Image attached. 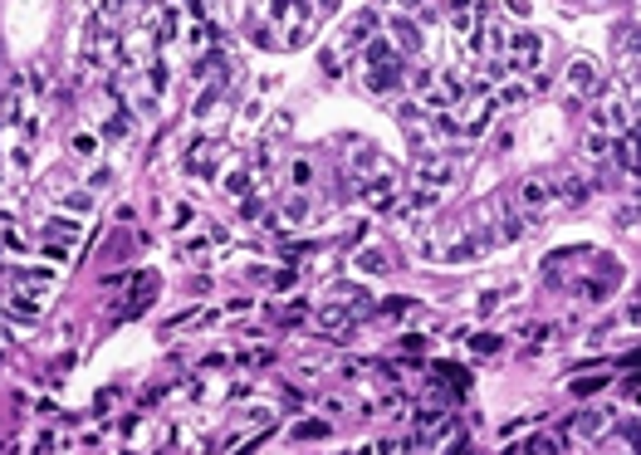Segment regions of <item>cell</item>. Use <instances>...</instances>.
<instances>
[{
	"mask_svg": "<svg viewBox=\"0 0 641 455\" xmlns=\"http://www.w3.org/2000/svg\"><path fill=\"white\" fill-rule=\"evenodd\" d=\"M504 59H509L514 74H539V64H544V35L539 30H514Z\"/></svg>",
	"mask_w": 641,
	"mask_h": 455,
	"instance_id": "obj_1",
	"label": "cell"
},
{
	"mask_svg": "<svg viewBox=\"0 0 641 455\" xmlns=\"http://www.w3.org/2000/svg\"><path fill=\"white\" fill-rule=\"evenodd\" d=\"M514 201H519V215H524L529 225H539V220L549 215V206H553V186H549V177H529V182H519Z\"/></svg>",
	"mask_w": 641,
	"mask_h": 455,
	"instance_id": "obj_2",
	"label": "cell"
},
{
	"mask_svg": "<svg viewBox=\"0 0 641 455\" xmlns=\"http://www.w3.org/2000/svg\"><path fill=\"white\" fill-rule=\"evenodd\" d=\"M416 182H421L426 191H451V186L460 182V166H455L451 157H436V162L421 157V162H416Z\"/></svg>",
	"mask_w": 641,
	"mask_h": 455,
	"instance_id": "obj_3",
	"label": "cell"
},
{
	"mask_svg": "<svg viewBox=\"0 0 641 455\" xmlns=\"http://www.w3.org/2000/svg\"><path fill=\"white\" fill-rule=\"evenodd\" d=\"M568 88H573V103H582V98H598L607 84H602V74H598L593 59H573L568 64Z\"/></svg>",
	"mask_w": 641,
	"mask_h": 455,
	"instance_id": "obj_4",
	"label": "cell"
},
{
	"mask_svg": "<svg viewBox=\"0 0 641 455\" xmlns=\"http://www.w3.org/2000/svg\"><path fill=\"white\" fill-rule=\"evenodd\" d=\"M549 186H553V196H563L568 206H582L587 196H593V182H587L582 172H573V166H558V172L549 177Z\"/></svg>",
	"mask_w": 641,
	"mask_h": 455,
	"instance_id": "obj_5",
	"label": "cell"
},
{
	"mask_svg": "<svg viewBox=\"0 0 641 455\" xmlns=\"http://www.w3.org/2000/svg\"><path fill=\"white\" fill-rule=\"evenodd\" d=\"M152 294H157V274H152V269H137V274H132V299L123 304V318H137V313L152 304Z\"/></svg>",
	"mask_w": 641,
	"mask_h": 455,
	"instance_id": "obj_6",
	"label": "cell"
},
{
	"mask_svg": "<svg viewBox=\"0 0 641 455\" xmlns=\"http://www.w3.org/2000/svg\"><path fill=\"white\" fill-rule=\"evenodd\" d=\"M362 84H367V93H402V59L397 64H372Z\"/></svg>",
	"mask_w": 641,
	"mask_h": 455,
	"instance_id": "obj_7",
	"label": "cell"
},
{
	"mask_svg": "<svg viewBox=\"0 0 641 455\" xmlns=\"http://www.w3.org/2000/svg\"><path fill=\"white\" fill-rule=\"evenodd\" d=\"M392 39H397V49H406V54H421V30L406 20V15H392Z\"/></svg>",
	"mask_w": 641,
	"mask_h": 455,
	"instance_id": "obj_8",
	"label": "cell"
},
{
	"mask_svg": "<svg viewBox=\"0 0 641 455\" xmlns=\"http://www.w3.org/2000/svg\"><path fill=\"white\" fill-rule=\"evenodd\" d=\"M357 313L353 309H343V304H328V309H318V328H324V333H343L348 323H353Z\"/></svg>",
	"mask_w": 641,
	"mask_h": 455,
	"instance_id": "obj_9",
	"label": "cell"
},
{
	"mask_svg": "<svg viewBox=\"0 0 641 455\" xmlns=\"http://www.w3.org/2000/svg\"><path fill=\"white\" fill-rule=\"evenodd\" d=\"M362 59H367V64H397L402 54H397L392 39H367V44H362Z\"/></svg>",
	"mask_w": 641,
	"mask_h": 455,
	"instance_id": "obj_10",
	"label": "cell"
},
{
	"mask_svg": "<svg viewBox=\"0 0 641 455\" xmlns=\"http://www.w3.org/2000/svg\"><path fill=\"white\" fill-rule=\"evenodd\" d=\"M372 30H377V15H372V10H362L353 25H348V49H357V44H367L372 39Z\"/></svg>",
	"mask_w": 641,
	"mask_h": 455,
	"instance_id": "obj_11",
	"label": "cell"
},
{
	"mask_svg": "<svg viewBox=\"0 0 641 455\" xmlns=\"http://www.w3.org/2000/svg\"><path fill=\"white\" fill-rule=\"evenodd\" d=\"M103 137H108V142H123V137H132V113H128V108H118L113 118L103 123Z\"/></svg>",
	"mask_w": 641,
	"mask_h": 455,
	"instance_id": "obj_12",
	"label": "cell"
},
{
	"mask_svg": "<svg viewBox=\"0 0 641 455\" xmlns=\"http://www.w3.org/2000/svg\"><path fill=\"white\" fill-rule=\"evenodd\" d=\"M431 377L451 382V387H455V396H465V391H470V372H465V367H455V362H436V372H431Z\"/></svg>",
	"mask_w": 641,
	"mask_h": 455,
	"instance_id": "obj_13",
	"label": "cell"
},
{
	"mask_svg": "<svg viewBox=\"0 0 641 455\" xmlns=\"http://www.w3.org/2000/svg\"><path fill=\"white\" fill-rule=\"evenodd\" d=\"M573 426H578V436H582V441H593V436H602V426H607V412H602V407H593V412H582Z\"/></svg>",
	"mask_w": 641,
	"mask_h": 455,
	"instance_id": "obj_14",
	"label": "cell"
},
{
	"mask_svg": "<svg viewBox=\"0 0 641 455\" xmlns=\"http://www.w3.org/2000/svg\"><path fill=\"white\" fill-rule=\"evenodd\" d=\"M333 426L324 421V416H304V421H294V441H324Z\"/></svg>",
	"mask_w": 641,
	"mask_h": 455,
	"instance_id": "obj_15",
	"label": "cell"
},
{
	"mask_svg": "<svg viewBox=\"0 0 641 455\" xmlns=\"http://www.w3.org/2000/svg\"><path fill=\"white\" fill-rule=\"evenodd\" d=\"M308 215H313L308 191H289V196H284V220H308Z\"/></svg>",
	"mask_w": 641,
	"mask_h": 455,
	"instance_id": "obj_16",
	"label": "cell"
},
{
	"mask_svg": "<svg viewBox=\"0 0 641 455\" xmlns=\"http://www.w3.org/2000/svg\"><path fill=\"white\" fill-rule=\"evenodd\" d=\"M602 387H607V377H602V372H598V377H573V382H568V391L578 396V402H587V396L602 391Z\"/></svg>",
	"mask_w": 641,
	"mask_h": 455,
	"instance_id": "obj_17",
	"label": "cell"
},
{
	"mask_svg": "<svg viewBox=\"0 0 641 455\" xmlns=\"http://www.w3.org/2000/svg\"><path fill=\"white\" fill-rule=\"evenodd\" d=\"M524 231H529V220H524V215H514V211L500 220V240H509V245H514V240H524Z\"/></svg>",
	"mask_w": 641,
	"mask_h": 455,
	"instance_id": "obj_18",
	"label": "cell"
},
{
	"mask_svg": "<svg viewBox=\"0 0 641 455\" xmlns=\"http://www.w3.org/2000/svg\"><path fill=\"white\" fill-rule=\"evenodd\" d=\"M500 348H504L500 333H475V338H470V353H500Z\"/></svg>",
	"mask_w": 641,
	"mask_h": 455,
	"instance_id": "obj_19",
	"label": "cell"
},
{
	"mask_svg": "<svg viewBox=\"0 0 641 455\" xmlns=\"http://www.w3.org/2000/svg\"><path fill=\"white\" fill-rule=\"evenodd\" d=\"M44 231H55V240H59V245H69V240H74V225H69L64 215H49V220H44Z\"/></svg>",
	"mask_w": 641,
	"mask_h": 455,
	"instance_id": "obj_20",
	"label": "cell"
},
{
	"mask_svg": "<svg viewBox=\"0 0 641 455\" xmlns=\"http://www.w3.org/2000/svg\"><path fill=\"white\" fill-rule=\"evenodd\" d=\"M289 177H294V186H299V191H304V186H308V182H313V162H308V157H299V162H294V166H289Z\"/></svg>",
	"mask_w": 641,
	"mask_h": 455,
	"instance_id": "obj_21",
	"label": "cell"
},
{
	"mask_svg": "<svg viewBox=\"0 0 641 455\" xmlns=\"http://www.w3.org/2000/svg\"><path fill=\"white\" fill-rule=\"evenodd\" d=\"M353 264H357V269H367V274H382V269H387V260H382L377 250H362V255H357Z\"/></svg>",
	"mask_w": 641,
	"mask_h": 455,
	"instance_id": "obj_22",
	"label": "cell"
},
{
	"mask_svg": "<svg viewBox=\"0 0 641 455\" xmlns=\"http://www.w3.org/2000/svg\"><path fill=\"white\" fill-rule=\"evenodd\" d=\"M294 264H279V269H270V284H275V289H294Z\"/></svg>",
	"mask_w": 641,
	"mask_h": 455,
	"instance_id": "obj_23",
	"label": "cell"
},
{
	"mask_svg": "<svg viewBox=\"0 0 641 455\" xmlns=\"http://www.w3.org/2000/svg\"><path fill=\"white\" fill-rule=\"evenodd\" d=\"M524 98H529V88H524V84H504L495 103H509V108H514V103H524Z\"/></svg>",
	"mask_w": 641,
	"mask_h": 455,
	"instance_id": "obj_24",
	"label": "cell"
},
{
	"mask_svg": "<svg viewBox=\"0 0 641 455\" xmlns=\"http://www.w3.org/2000/svg\"><path fill=\"white\" fill-rule=\"evenodd\" d=\"M64 211H83V215H88V211H93V196H88V191H69V196H64Z\"/></svg>",
	"mask_w": 641,
	"mask_h": 455,
	"instance_id": "obj_25",
	"label": "cell"
},
{
	"mask_svg": "<svg viewBox=\"0 0 641 455\" xmlns=\"http://www.w3.org/2000/svg\"><path fill=\"white\" fill-rule=\"evenodd\" d=\"M372 166H377V152H372V147H362V152L353 157V172H362V177H367Z\"/></svg>",
	"mask_w": 641,
	"mask_h": 455,
	"instance_id": "obj_26",
	"label": "cell"
},
{
	"mask_svg": "<svg viewBox=\"0 0 641 455\" xmlns=\"http://www.w3.org/2000/svg\"><path fill=\"white\" fill-rule=\"evenodd\" d=\"M74 152H79V157H93V152H98V137H93V133H74Z\"/></svg>",
	"mask_w": 641,
	"mask_h": 455,
	"instance_id": "obj_27",
	"label": "cell"
},
{
	"mask_svg": "<svg viewBox=\"0 0 641 455\" xmlns=\"http://www.w3.org/2000/svg\"><path fill=\"white\" fill-rule=\"evenodd\" d=\"M411 304H416V299H406V294H402V299H382V304H377V313H392V318H402V309H411Z\"/></svg>",
	"mask_w": 641,
	"mask_h": 455,
	"instance_id": "obj_28",
	"label": "cell"
},
{
	"mask_svg": "<svg viewBox=\"0 0 641 455\" xmlns=\"http://www.w3.org/2000/svg\"><path fill=\"white\" fill-rule=\"evenodd\" d=\"M607 147H612V137H607V133H587V157H602Z\"/></svg>",
	"mask_w": 641,
	"mask_h": 455,
	"instance_id": "obj_29",
	"label": "cell"
},
{
	"mask_svg": "<svg viewBox=\"0 0 641 455\" xmlns=\"http://www.w3.org/2000/svg\"><path fill=\"white\" fill-rule=\"evenodd\" d=\"M529 450H563V441H553V436H533Z\"/></svg>",
	"mask_w": 641,
	"mask_h": 455,
	"instance_id": "obj_30",
	"label": "cell"
},
{
	"mask_svg": "<svg viewBox=\"0 0 641 455\" xmlns=\"http://www.w3.org/2000/svg\"><path fill=\"white\" fill-rule=\"evenodd\" d=\"M617 431H622V445H636V416H631V421H622Z\"/></svg>",
	"mask_w": 641,
	"mask_h": 455,
	"instance_id": "obj_31",
	"label": "cell"
},
{
	"mask_svg": "<svg viewBox=\"0 0 641 455\" xmlns=\"http://www.w3.org/2000/svg\"><path fill=\"white\" fill-rule=\"evenodd\" d=\"M318 10H324V15H333V10H338V0H318Z\"/></svg>",
	"mask_w": 641,
	"mask_h": 455,
	"instance_id": "obj_32",
	"label": "cell"
},
{
	"mask_svg": "<svg viewBox=\"0 0 641 455\" xmlns=\"http://www.w3.org/2000/svg\"><path fill=\"white\" fill-rule=\"evenodd\" d=\"M402 6H406V10H421V6H426V0H402Z\"/></svg>",
	"mask_w": 641,
	"mask_h": 455,
	"instance_id": "obj_33",
	"label": "cell"
},
{
	"mask_svg": "<svg viewBox=\"0 0 641 455\" xmlns=\"http://www.w3.org/2000/svg\"><path fill=\"white\" fill-rule=\"evenodd\" d=\"M382 6H387V0H382Z\"/></svg>",
	"mask_w": 641,
	"mask_h": 455,
	"instance_id": "obj_34",
	"label": "cell"
}]
</instances>
